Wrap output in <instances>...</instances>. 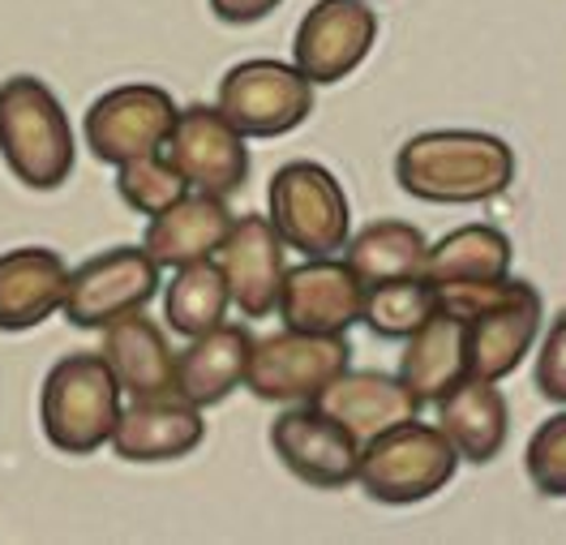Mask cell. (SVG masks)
Listing matches in <instances>:
<instances>
[{
	"label": "cell",
	"instance_id": "obj_18",
	"mask_svg": "<svg viewBox=\"0 0 566 545\" xmlns=\"http://www.w3.org/2000/svg\"><path fill=\"white\" fill-rule=\"evenodd\" d=\"M99 331H104L99 357L107 361L112 378L120 382V391H129L134 400L177 396V353H172L164 327L155 318H146V310L120 314Z\"/></svg>",
	"mask_w": 566,
	"mask_h": 545
},
{
	"label": "cell",
	"instance_id": "obj_31",
	"mask_svg": "<svg viewBox=\"0 0 566 545\" xmlns=\"http://www.w3.org/2000/svg\"><path fill=\"white\" fill-rule=\"evenodd\" d=\"M283 0H211V13L228 27H253L262 18H271Z\"/></svg>",
	"mask_w": 566,
	"mask_h": 545
},
{
	"label": "cell",
	"instance_id": "obj_6",
	"mask_svg": "<svg viewBox=\"0 0 566 545\" xmlns=\"http://www.w3.org/2000/svg\"><path fill=\"white\" fill-rule=\"evenodd\" d=\"M266 219L287 250L305 258H331L353 237V207L339 177L318 159H292L271 177Z\"/></svg>",
	"mask_w": 566,
	"mask_h": 545
},
{
	"label": "cell",
	"instance_id": "obj_30",
	"mask_svg": "<svg viewBox=\"0 0 566 545\" xmlns=\"http://www.w3.org/2000/svg\"><path fill=\"white\" fill-rule=\"evenodd\" d=\"M536 391L549 403L566 408V310L554 318V327L536 353Z\"/></svg>",
	"mask_w": 566,
	"mask_h": 545
},
{
	"label": "cell",
	"instance_id": "obj_28",
	"mask_svg": "<svg viewBox=\"0 0 566 545\" xmlns=\"http://www.w3.org/2000/svg\"><path fill=\"white\" fill-rule=\"evenodd\" d=\"M185 189H189V185H185V177L168 164L164 150L116 164V193H120V202H125L129 211H138V216H159L164 207L177 202Z\"/></svg>",
	"mask_w": 566,
	"mask_h": 545
},
{
	"label": "cell",
	"instance_id": "obj_13",
	"mask_svg": "<svg viewBox=\"0 0 566 545\" xmlns=\"http://www.w3.org/2000/svg\"><path fill=\"white\" fill-rule=\"evenodd\" d=\"M271 447L283 469L314 490H344L356 481L360 442L331 412H322L318 403L280 412L271 421Z\"/></svg>",
	"mask_w": 566,
	"mask_h": 545
},
{
	"label": "cell",
	"instance_id": "obj_24",
	"mask_svg": "<svg viewBox=\"0 0 566 545\" xmlns=\"http://www.w3.org/2000/svg\"><path fill=\"white\" fill-rule=\"evenodd\" d=\"M429 241L417 223L403 219H378L365 223L356 237L344 241V262L353 266L365 284H387V280H412L424 275Z\"/></svg>",
	"mask_w": 566,
	"mask_h": 545
},
{
	"label": "cell",
	"instance_id": "obj_11",
	"mask_svg": "<svg viewBox=\"0 0 566 545\" xmlns=\"http://www.w3.org/2000/svg\"><path fill=\"white\" fill-rule=\"evenodd\" d=\"M168 164L177 168L189 189L232 198L249 181L245 134L211 104H189L177 112V125L164 143Z\"/></svg>",
	"mask_w": 566,
	"mask_h": 545
},
{
	"label": "cell",
	"instance_id": "obj_4",
	"mask_svg": "<svg viewBox=\"0 0 566 545\" xmlns=\"http://www.w3.org/2000/svg\"><path fill=\"white\" fill-rule=\"evenodd\" d=\"M120 417V382L99 353H70L48 369L39 391L43 438L65 455H95Z\"/></svg>",
	"mask_w": 566,
	"mask_h": 545
},
{
	"label": "cell",
	"instance_id": "obj_1",
	"mask_svg": "<svg viewBox=\"0 0 566 545\" xmlns=\"http://www.w3.org/2000/svg\"><path fill=\"white\" fill-rule=\"evenodd\" d=\"M433 305L463 318L468 344V378L502 382L532 353V339L545 318V301L528 280H460V284H429Z\"/></svg>",
	"mask_w": 566,
	"mask_h": 545
},
{
	"label": "cell",
	"instance_id": "obj_2",
	"mask_svg": "<svg viewBox=\"0 0 566 545\" xmlns=\"http://www.w3.org/2000/svg\"><path fill=\"white\" fill-rule=\"evenodd\" d=\"M395 181L433 207L490 202L515 181V150L485 129H429L399 146Z\"/></svg>",
	"mask_w": 566,
	"mask_h": 545
},
{
	"label": "cell",
	"instance_id": "obj_19",
	"mask_svg": "<svg viewBox=\"0 0 566 545\" xmlns=\"http://www.w3.org/2000/svg\"><path fill=\"white\" fill-rule=\"evenodd\" d=\"M232 228V211H228V198L219 193H202V189H185L172 207H164L159 216H150L146 223V237H142V250L155 258V266H185V262H202L214 258L219 241L228 237Z\"/></svg>",
	"mask_w": 566,
	"mask_h": 545
},
{
	"label": "cell",
	"instance_id": "obj_8",
	"mask_svg": "<svg viewBox=\"0 0 566 545\" xmlns=\"http://www.w3.org/2000/svg\"><path fill=\"white\" fill-rule=\"evenodd\" d=\"M214 108L223 112L245 138H283L310 120L314 82L287 61L253 56V61H241L219 77Z\"/></svg>",
	"mask_w": 566,
	"mask_h": 545
},
{
	"label": "cell",
	"instance_id": "obj_12",
	"mask_svg": "<svg viewBox=\"0 0 566 545\" xmlns=\"http://www.w3.org/2000/svg\"><path fill=\"white\" fill-rule=\"evenodd\" d=\"M378 39V13L369 0H318L292 39V65L314 86H335L365 65Z\"/></svg>",
	"mask_w": 566,
	"mask_h": 545
},
{
	"label": "cell",
	"instance_id": "obj_16",
	"mask_svg": "<svg viewBox=\"0 0 566 545\" xmlns=\"http://www.w3.org/2000/svg\"><path fill=\"white\" fill-rule=\"evenodd\" d=\"M207 438L202 408H193L180 396H150L120 408L107 447L116 451V460L125 464H168L185 460L189 451H198Z\"/></svg>",
	"mask_w": 566,
	"mask_h": 545
},
{
	"label": "cell",
	"instance_id": "obj_15",
	"mask_svg": "<svg viewBox=\"0 0 566 545\" xmlns=\"http://www.w3.org/2000/svg\"><path fill=\"white\" fill-rule=\"evenodd\" d=\"M214 262L228 280V296L241 318H271L287 275V245L266 216H232Z\"/></svg>",
	"mask_w": 566,
	"mask_h": 545
},
{
	"label": "cell",
	"instance_id": "obj_9",
	"mask_svg": "<svg viewBox=\"0 0 566 545\" xmlns=\"http://www.w3.org/2000/svg\"><path fill=\"white\" fill-rule=\"evenodd\" d=\"M177 99L164 86L150 82H129L104 91L86 116H82V143L99 164H125L138 155L164 150L172 125H177Z\"/></svg>",
	"mask_w": 566,
	"mask_h": 545
},
{
	"label": "cell",
	"instance_id": "obj_5",
	"mask_svg": "<svg viewBox=\"0 0 566 545\" xmlns=\"http://www.w3.org/2000/svg\"><path fill=\"white\" fill-rule=\"evenodd\" d=\"M455 469H460V455L442 438V430L412 417V421L395 426L387 434L369 438L360 447L356 481H360V490L374 503L412 507V503L433 499L438 490H447Z\"/></svg>",
	"mask_w": 566,
	"mask_h": 545
},
{
	"label": "cell",
	"instance_id": "obj_20",
	"mask_svg": "<svg viewBox=\"0 0 566 545\" xmlns=\"http://www.w3.org/2000/svg\"><path fill=\"white\" fill-rule=\"evenodd\" d=\"M70 284V262L56 250L22 245L0 254V331H31L48 323Z\"/></svg>",
	"mask_w": 566,
	"mask_h": 545
},
{
	"label": "cell",
	"instance_id": "obj_14",
	"mask_svg": "<svg viewBox=\"0 0 566 545\" xmlns=\"http://www.w3.org/2000/svg\"><path fill=\"white\" fill-rule=\"evenodd\" d=\"M275 314L292 331L348 335L365 314V280L335 254L305 258L301 266H287Z\"/></svg>",
	"mask_w": 566,
	"mask_h": 545
},
{
	"label": "cell",
	"instance_id": "obj_27",
	"mask_svg": "<svg viewBox=\"0 0 566 545\" xmlns=\"http://www.w3.org/2000/svg\"><path fill=\"white\" fill-rule=\"evenodd\" d=\"M433 289L424 275L412 280H387V284H365V314L360 323L378 339H408L433 314Z\"/></svg>",
	"mask_w": 566,
	"mask_h": 545
},
{
	"label": "cell",
	"instance_id": "obj_29",
	"mask_svg": "<svg viewBox=\"0 0 566 545\" xmlns=\"http://www.w3.org/2000/svg\"><path fill=\"white\" fill-rule=\"evenodd\" d=\"M524 469L536 494L545 499H566V412H554L536 426L528 438V455Z\"/></svg>",
	"mask_w": 566,
	"mask_h": 545
},
{
	"label": "cell",
	"instance_id": "obj_25",
	"mask_svg": "<svg viewBox=\"0 0 566 545\" xmlns=\"http://www.w3.org/2000/svg\"><path fill=\"white\" fill-rule=\"evenodd\" d=\"M511 237L494 223H463L429 245L424 280L429 284H460V280H497L511 275Z\"/></svg>",
	"mask_w": 566,
	"mask_h": 545
},
{
	"label": "cell",
	"instance_id": "obj_21",
	"mask_svg": "<svg viewBox=\"0 0 566 545\" xmlns=\"http://www.w3.org/2000/svg\"><path fill=\"white\" fill-rule=\"evenodd\" d=\"M253 331L245 323H219L189 339V348L177 353V396L193 408L223 403L245 382Z\"/></svg>",
	"mask_w": 566,
	"mask_h": 545
},
{
	"label": "cell",
	"instance_id": "obj_3",
	"mask_svg": "<svg viewBox=\"0 0 566 545\" xmlns=\"http://www.w3.org/2000/svg\"><path fill=\"white\" fill-rule=\"evenodd\" d=\"M0 159L39 193L61 189L77 168L70 112L35 73H13L0 82Z\"/></svg>",
	"mask_w": 566,
	"mask_h": 545
},
{
	"label": "cell",
	"instance_id": "obj_17",
	"mask_svg": "<svg viewBox=\"0 0 566 545\" xmlns=\"http://www.w3.org/2000/svg\"><path fill=\"white\" fill-rule=\"evenodd\" d=\"M314 403H318L322 412H331L360 447L369 438L387 434V430L412 421L421 412V400L403 387L399 374H387V369H353V365L335 382H326Z\"/></svg>",
	"mask_w": 566,
	"mask_h": 545
},
{
	"label": "cell",
	"instance_id": "obj_10",
	"mask_svg": "<svg viewBox=\"0 0 566 545\" xmlns=\"http://www.w3.org/2000/svg\"><path fill=\"white\" fill-rule=\"evenodd\" d=\"M159 292V266L142 245H116L104 254L86 258L70 271L65 284V318L82 331H99L120 314L146 310Z\"/></svg>",
	"mask_w": 566,
	"mask_h": 545
},
{
	"label": "cell",
	"instance_id": "obj_22",
	"mask_svg": "<svg viewBox=\"0 0 566 545\" xmlns=\"http://www.w3.org/2000/svg\"><path fill=\"white\" fill-rule=\"evenodd\" d=\"M438 403V430L455 447V455L468 464H490L506 447L511 434V408L497 382L485 378H460Z\"/></svg>",
	"mask_w": 566,
	"mask_h": 545
},
{
	"label": "cell",
	"instance_id": "obj_26",
	"mask_svg": "<svg viewBox=\"0 0 566 545\" xmlns=\"http://www.w3.org/2000/svg\"><path fill=\"white\" fill-rule=\"evenodd\" d=\"M228 305H232L228 280H223V271H219L214 258L177 266L172 284L164 289V318H168V327L177 331V335H185V339L219 327V323L228 318Z\"/></svg>",
	"mask_w": 566,
	"mask_h": 545
},
{
	"label": "cell",
	"instance_id": "obj_23",
	"mask_svg": "<svg viewBox=\"0 0 566 545\" xmlns=\"http://www.w3.org/2000/svg\"><path fill=\"white\" fill-rule=\"evenodd\" d=\"M399 378L421 403L442 400L460 378H468V344H463V318L433 310L421 327L403 339L399 353Z\"/></svg>",
	"mask_w": 566,
	"mask_h": 545
},
{
	"label": "cell",
	"instance_id": "obj_7",
	"mask_svg": "<svg viewBox=\"0 0 566 545\" xmlns=\"http://www.w3.org/2000/svg\"><path fill=\"white\" fill-rule=\"evenodd\" d=\"M348 365H353V344L344 335L283 327L253 339L241 387L266 403H314L322 387L335 382Z\"/></svg>",
	"mask_w": 566,
	"mask_h": 545
}]
</instances>
